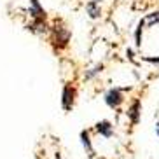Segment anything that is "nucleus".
I'll return each mask as SVG.
<instances>
[{"label":"nucleus","instance_id":"1","mask_svg":"<svg viewBox=\"0 0 159 159\" xmlns=\"http://www.w3.org/2000/svg\"><path fill=\"white\" fill-rule=\"evenodd\" d=\"M30 18H32V25L28 26V30L35 33H42L46 32V11L40 5L39 0H30Z\"/></svg>","mask_w":159,"mask_h":159},{"label":"nucleus","instance_id":"2","mask_svg":"<svg viewBox=\"0 0 159 159\" xmlns=\"http://www.w3.org/2000/svg\"><path fill=\"white\" fill-rule=\"evenodd\" d=\"M51 33H52L51 40H52L54 46H58V49L68 46V40H70V30L66 28L63 23H56V25H54V26L51 28Z\"/></svg>","mask_w":159,"mask_h":159},{"label":"nucleus","instance_id":"3","mask_svg":"<svg viewBox=\"0 0 159 159\" xmlns=\"http://www.w3.org/2000/svg\"><path fill=\"white\" fill-rule=\"evenodd\" d=\"M122 93L121 89H110L107 94H105V102L110 105V107H117L119 103H122Z\"/></svg>","mask_w":159,"mask_h":159},{"label":"nucleus","instance_id":"4","mask_svg":"<svg viewBox=\"0 0 159 159\" xmlns=\"http://www.w3.org/2000/svg\"><path fill=\"white\" fill-rule=\"evenodd\" d=\"M86 12L89 14L91 19H98L102 16V7H100L98 2H94V0H89L88 4H86Z\"/></svg>","mask_w":159,"mask_h":159},{"label":"nucleus","instance_id":"5","mask_svg":"<svg viewBox=\"0 0 159 159\" xmlns=\"http://www.w3.org/2000/svg\"><path fill=\"white\" fill-rule=\"evenodd\" d=\"M72 103H74V88L68 84V86H65V89H63V107L68 110V108L72 107Z\"/></svg>","mask_w":159,"mask_h":159},{"label":"nucleus","instance_id":"6","mask_svg":"<svg viewBox=\"0 0 159 159\" xmlns=\"http://www.w3.org/2000/svg\"><path fill=\"white\" fill-rule=\"evenodd\" d=\"M145 23L149 25V26L159 25V9H157V11H152V12H149V14H147V18H145Z\"/></svg>","mask_w":159,"mask_h":159},{"label":"nucleus","instance_id":"7","mask_svg":"<svg viewBox=\"0 0 159 159\" xmlns=\"http://www.w3.org/2000/svg\"><path fill=\"white\" fill-rule=\"evenodd\" d=\"M143 25H145V21H140L138 23V26H136V30H135V44H136V47L142 44V33H143Z\"/></svg>","mask_w":159,"mask_h":159},{"label":"nucleus","instance_id":"8","mask_svg":"<svg viewBox=\"0 0 159 159\" xmlns=\"http://www.w3.org/2000/svg\"><path fill=\"white\" fill-rule=\"evenodd\" d=\"M149 61H154V63H159V58H149Z\"/></svg>","mask_w":159,"mask_h":159},{"label":"nucleus","instance_id":"9","mask_svg":"<svg viewBox=\"0 0 159 159\" xmlns=\"http://www.w3.org/2000/svg\"><path fill=\"white\" fill-rule=\"evenodd\" d=\"M94 2H98V4H100V2H103V0H94Z\"/></svg>","mask_w":159,"mask_h":159}]
</instances>
